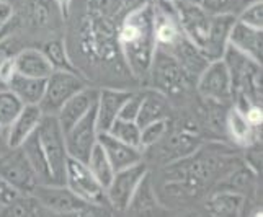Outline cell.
I'll return each instance as SVG.
<instances>
[{"label": "cell", "instance_id": "cell-29", "mask_svg": "<svg viewBox=\"0 0 263 217\" xmlns=\"http://www.w3.org/2000/svg\"><path fill=\"white\" fill-rule=\"evenodd\" d=\"M226 124H228V131L232 135V139L239 144H249L253 137V131L257 129L247 121L246 114H243L237 106L232 108L228 113Z\"/></svg>", "mask_w": 263, "mask_h": 217}, {"label": "cell", "instance_id": "cell-40", "mask_svg": "<svg viewBox=\"0 0 263 217\" xmlns=\"http://www.w3.org/2000/svg\"><path fill=\"white\" fill-rule=\"evenodd\" d=\"M243 114H246L247 121L253 126V128H258V126H261L263 113H261V108L258 105H250L247 110L243 111Z\"/></svg>", "mask_w": 263, "mask_h": 217}, {"label": "cell", "instance_id": "cell-20", "mask_svg": "<svg viewBox=\"0 0 263 217\" xmlns=\"http://www.w3.org/2000/svg\"><path fill=\"white\" fill-rule=\"evenodd\" d=\"M15 61V70L22 75L36 77V78H48L54 67L44 52L40 49H25L18 52L13 57Z\"/></svg>", "mask_w": 263, "mask_h": 217}, {"label": "cell", "instance_id": "cell-5", "mask_svg": "<svg viewBox=\"0 0 263 217\" xmlns=\"http://www.w3.org/2000/svg\"><path fill=\"white\" fill-rule=\"evenodd\" d=\"M85 87L74 70H62L54 69L51 75L46 78L44 93L40 102V108L43 114H58L72 95H76Z\"/></svg>", "mask_w": 263, "mask_h": 217}, {"label": "cell", "instance_id": "cell-16", "mask_svg": "<svg viewBox=\"0 0 263 217\" xmlns=\"http://www.w3.org/2000/svg\"><path fill=\"white\" fill-rule=\"evenodd\" d=\"M41 117H43V111L40 105H25L22 108V111L15 117V121L10 124V128H8L4 137L8 149L20 147L23 141L26 137H30L36 131Z\"/></svg>", "mask_w": 263, "mask_h": 217}, {"label": "cell", "instance_id": "cell-26", "mask_svg": "<svg viewBox=\"0 0 263 217\" xmlns=\"http://www.w3.org/2000/svg\"><path fill=\"white\" fill-rule=\"evenodd\" d=\"M49 214L51 212L31 193L30 194L20 193L10 204L5 206L0 211V215H49Z\"/></svg>", "mask_w": 263, "mask_h": 217}, {"label": "cell", "instance_id": "cell-36", "mask_svg": "<svg viewBox=\"0 0 263 217\" xmlns=\"http://www.w3.org/2000/svg\"><path fill=\"white\" fill-rule=\"evenodd\" d=\"M237 0H203L201 5L210 15H222L232 13V8H235Z\"/></svg>", "mask_w": 263, "mask_h": 217}, {"label": "cell", "instance_id": "cell-33", "mask_svg": "<svg viewBox=\"0 0 263 217\" xmlns=\"http://www.w3.org/2000/svg\"><path fill=\"white\" fill-rule=\"evenodd\" d=\"M168 131L167 120L152 121L141 128V149H146L151 146H156L159 141L164 139V135Z\"/></svg>", "mask_w": 263, "mask_h": 217}, {"label": "cell", "instance_id": "cell-11", "mask_svg": "<svg viewBox=\"0 0 263 217\" xmlns=\"http://www.w3.org/2000/svg\"><path fill=\"white\" fill-rule=\"evenodd\" d=\"M198 92L208 100L228 102L234 93L231 72L222 59L210 61L198 77Z\"/></svg>", "mask_w": 263, "mask_h": 217}, {"label": "cell", "instance_id": "cell-24", "mask_svg": "<svg viewBox=\"0 0 263 217\" xmlns=\"http://www.w3.org/2000/svg\"><path fill=\"white\" fill-rule=\"evenodd\" d=\"M243 206V198L232 191V189H226V191L216 193L211 196L210 203H208V209L213 215H239Z\"/></svg>", "mask_w": 263, "mask_h": 217}, {"label": "cell", "instance_id": "cell-4", "mask_svg": "<svg viewBox=\"0 0 263 217\" xmlns=\"http://www.w3.org/2000/svg\"><path fill=\"white\" fill-rule=\"evenodd\" d=\"M149 72L152 75V84L159 92L165 95L183 93L188 85V75L177 62V59L162 48H156L152 56Z\"/></svg>", "mask_w": 263, "mask_h": 217}, {"label": "cell", "instance_id": "cell-27", "mask_svg": "<svg viewBox=\"0 0 263 217\" xmlns=\"http://www.w3.org/2000/svg\"><path fill=\"white\" fill-rule=\"evenodd\" d=\"M85 164L90 168V171L95 175V178L100 182V185H102L103 188H106L108 183L111 182L113 175H115V170H113L110 159L106 157L103 147L100 146L98 142H97V146L93 147V150L90 152L88 160L85 162Z\"/></svg>", "mask_w": 263, "mask_h": 217}, {"label": "cell", "instance_id": "cell-38", "mask_svg": "<svg viewBox=\"0 0 263 217\" xmlns=\"http://www.w3.org/2000/svg\"><path fill=\"white\" fill-rule=\"evenodd\" d=\"M16 74L15 70V61L13 57L5 56L4 59H0V84L8 85L10 78Z\"/></svg>", "mask_w": 263, "mask_h": 217}, {"label": "cell", "instance_id": "cell-23", "mask_svg": "<svg viewBox=\"0 0 263 217\" xmlns=\"http://www.w3.org/2000/svg\"><path fill=\"white\" fill-rule=\"evenodd\" d=\"M160 209L157 198L154 194V188H152V182H151V175L149 171L144 178L141 180L139 186L136 188V191L131 198V203L128 206V212L131 214H142V215H152L156 214Z\"/></svg>", "mask_w": 263, "mask_h": 217}, {"label": "cell", "instance_id": "cell-2", "mask_svg": "<svg viewBox=\"0 0 263 217\" xmlns=\"http://www.w3.org/2000/svg\"><path fill=\"white\" fill-rule=\"evenodd\" d=\"M40 144L46 155L49 171L54 185H66V167H67V149L64 141V131L58 121L56 114H43L36 128Z\"/></svg>", "mask_w": 263, "mask_h": 217}, {"label": "cell", "instance_id": "cell-13", "mask_svg": "<svg viewBox=\"0 0 263 217\" xmlns=\"http://www.w3.org/2000/svg\"><path fill=\"white\" fill-rule=\"evenodd\" d=\"M235 22L234 13H222V15H211L210 30H208L206 41L203 44V54L208 61L222 59L224 51L229 44V31Z\"/></svg>", "mask_w": 263, "mask_h": 217}, {"label": "cell", "instance_id": "cell-22", "mask_svg": "<svg viewBox=\"0 0 263 217\" xmlns=\"http://www.w3.org/2000/svg\"><path fill=\"white\" fill-rule=\"evenodd\" d=\"M20 149L23 150V153L30 162V165L33 167L36 176H38V182L40 183H52V176H51V171H49L48 160H46V155H44V152H43V147L40 144L36 131L30 135V137H26L23 141Z\"/></svg>", "mask_w": 263, "mask_h": 217}, {"label": "cell", "instance_id": "cell-37", "mask_svg": "<svg viewBox=\"0 0 263 217\" xmlns=\"http://www.w3.org/2000/svg\"><path fill=\"white\" fill-rule=\"evenodd\" d=\"M31 22L36 26H43L49 22V7L46 0H34L31 4Z\"/></svg>", "mask_w": 263, "mask_h": 217}, {"label": "cell", "instance_id": "cell-3", "mask_svg": "<svg viewBox=\"0 0 263 217\" xmlns=\"http://www.w3.org/2000/svg\"><path fill=\"white\" fill-rule=\"evenodd\" d=\"M51 214H66V215H98L105 214L102 204H92L72 193L66 185L54 183H38L31 191Z\"/></svg>", "mask_w": 263, "mask_h": 217}, {"label": "cell", "instance_id": "cell-43", "mask_svg": "<svg viewBox=\"0 0 263 217\" xmlns=\"http://www.w3.org/2000/svg\"><path fill=\"white\" fill-rule=\"evenodd\" d=\"M56 2L61 5V8L64 12H67V8H69V4H70V0H56Z\"/></svg>", "mask_w": 263, "mask_h": 217}, {"label": "cell", "instance_id": "cell-25", "mask_svg": "<svg viewBox=\"0 0 263 217\" xmlns=\"http://www.w3.org/2000/svg\"><path fill=\"white\" fill-rule=\"evenodd\" d=\"M165 116H167V106H165L164 98L156 93L142 95L139 113H138V117H136V123H138L139 128H142V126H146L152 121L165 120Z\"/></svg>", "mask_w": 263, "mask_h": 217}, {"label": "cell", "instance_id": "cell-44", "mask_svg": "<svg viewBox=\"0 0 263 217\" xmlns=\"http://www.w3.org/2000/svg\"><path fill=\"white\" fill-rule=\"evenodd\" d=\"M162 2H167V4H175L177 0H162Z\"/></svg>", "mask_w": 263, "mask_h": 217}, {"label": "cell", "instance_id": "cell-14", "mask_svg": "<svg viewBox=\"0 0 263 217\" xmlns=\"http://www.w3.org/2000/svg\"><path fill=\"white\" fill-rule=\"evenodd\" d=\"M97 98H98V90L88 88V87H84L80 92L72 95L69 100L62 105L59 113L56 114L62 131L66 132L77 121L82 120V117L97 105Z\"/></svg>", "mask_w": 263, "mask_h": 217}, {"label": "cell", "instance_id": "cell-18", "mask_svg": "<svg viewBox=\"0 0 263 217\" xmlns=\"http://www.w3.org/2000/svg\"><path fill=\"white\" fill-rule=\"evenodd\" d=\"M131 92L126 90H115V88H103L98 90L97 98V126L100 132H106L111 128V124L120 114V110L126 98Z\"/></svg>", "mask_w": 263, "mask_h": 217}, {"label": "cell", "instance_id": "cell-17", "mask_svg": "<svg viewBox=\"0 0 263 217\" xmlns=\"http://www.w3.org/2000/svg\"><path fill=\"white\" fill-rule=\"evenodd\" d=\"M167 52H170L177 59V62L186 72L190 78H198L204 67L210 64V61L203 54V51L190 41L185 34H181V38L174 46H170Z\"/></svg>", "mask_w": 263, "mask_h": 217}, {"label": "cell", "instance_id": "cell-12", "mask_svg": "<svg viewBox=\"0 0 263 217\" xmlns=\"http://www.w3.org/2000/svg\"><path fill=\"white\" fill-rule=\"evenodd\" d=\"M229 46L242 52L243 56L255 61L261 66V56H263V33L258 28L239 22L235 18L232 28L229 31Z\"/></svg>", "mask_w": 263, "mask_h": 217}, {"label": "cell", "instance_id": "cell-7", "mask_svg": "<svg viewBox=\"0 0 263 217\" xmlns=\"http://www.w3.org/2000/svg\"><path fill=\"white\" fill-rule=\"evenodd\" d=\"M97 106V105H95ZM92 108L82 120L77 121L72 128L64 132L67 155L80 162H87L90 152L98 142V126H97V108Z\"/></svg>", "mask_w": 263, "mask_h": 217}, {"label": "cell", "instance_id": "cell-45", "mask_svg": "<svg viewBox=\"0 0 263 217\" xmlns=\"http://www.w3.org/2000/svg\"><path fill=\"white\" fill-rule=\"evenodd\" d=\"M190 2H195V4H198V5H199V4L203 2V0H190Z\"/></svg>", "mask_w": 263, "mask_h": 217}, {"label": "cell", "instance_id": "cell-28", "mask_svg": "<svg viewBox=\"0 0 263 217\" xmlns=\"http://www.w3.org/2000/svg\"><path fill=\"white\" fill-rule=\"evenodd\" d=\"M23 106L25 105L18 100V96L12 90H0V135L2 137H5L10 124L15 121V117L22 111Z\"/></svg>", "mask_w": 263, "mask_h": 217}, {"label": "cell", "instance_id": "cell-42", "mask_svg": "<svg viewBox=\"0 0 263 217\" xmlns=\"http://www.w3.org/2000/svg\"><path fill=\"white\" fill-rule=\"evenodd\" d=\"M8 30H10V23L7 25H0V41H2L5 36L8 34Z\"/></svg>", "mask_w": 263, "mask_h": 217}, {"label": "cell", "instance_id": "cell-1", "mask_svg": "<svg viewBox=\"0 0 263 217\" xmlns=\"http://www.w3.org/2000/svg\"><path fill=\"white\" fill-rule=\"evenodd\" d=\"M120 43L134 74H149L154 51L157 48L156 38H154L152 7H142L129 13L123 23Z\"/></svg>", "mask_w": 263, "mask_h": 217}, {"label": "cell", "instance_id": "cell-19", "mask_svg": "<svg viewBox=\"0 0 263 217\" xmlns=\"http://www.w3.org/2000/svg\"><path fill=\"white\" fill-rule=\"evenodd\" d=\"M154 13V38H156L157 48L168 49L170 46L181 38V28L177 22L175 10H167V8L157 5L156 10L152 8Z\"/></svg>", "mask_w": 263, "mask_h": 217}, {"label": "cell", "instance_id": "cell-10", "mask_svg": "<svg viewBox=\"0 0 263 217\" xmlns=\"http://www.w3.org/2000/svg\"><path fill=\"white\" fill-rule=\"evenodd\" d=\"M174 5L177 22L186 38L201 49L206 41L208 30H210L211 15L201 5L190 0H177Z\"/></svg>", "mask_w": 263, "mask_h": 217}, {"label": "cell", "instance_id": "cell-9", "mask_svg": "<svg viewBox=\"0 0 263 217\" xmlns=\"http://www.w3.org/2000/svg\"><path fill=\"white\" fill-rule=\"evenodd\" d=\"M66 186L72 193H76L80 200L92 204H105V188L100 185L95 175L90 171L85 162L76 159H67L66 167Z\"/></svg>", "mask_w": 263, "mask_h": 217}, {"label": "cell", "instance_id": "cell-21", "mask_svg": "<svg viewBox=\"0 0 263 217\" xmlns=\"http://www.w3.org/2000/svg\"><path fill=\"white\" fill-rule=\"evenodd\" d=\"M44 85H46V78L28 77L16 72L10 78L7 88L12 90L23 105H40L44 93Z\"/></svg>", "mask_w": 263, "mask_h": 217}, {"label": "cell", "instance_id": "cell-15", "mask_svg": "<svg viewBox=\"0 0 263 217\" xmlns=\"http://www.w3.org/2000/svg\"><path fill=\"white\" fill-rule=\"evenodd\" d=\"M98 144L103 147L106 157L110 159L113 170H123L142 162V150L133 147L120 139L113 137L110 132H98Z\"/></svg>", "mask_w": 263, "mask_h": 217}, {"label": "cell", "instance_id": "cell-6", "mask_svg": "<svg viewBox=\"0 0 263 217\" xmlns=\"http://www.w3.org/2000/svg\"><path fill=\"white\" fill-rule=\"evenodd\" d=\"M147 173V167L139 162L128 168L115 171L111 182L105 188L106 203L110 204L115 211H126L131 203V198L139 186L141 180Z\"/></svg>", "mask_w": 263, "mask_h": 217}, {"label": "cell", "instance_id": "cell-30", "mask_svg": "<svg viewBox=\"0 0 263 217\" xmlns=\"http://www.w3.org/2000/svg\"><path fill=\"white\" fill-rule=\"evenodd\" d=\"M106 132H110L113 137L129 144V146H133V147L141 149V128L136 121H126V120L116 117L115 123L111 124V128Z\"/></svg>", "mask_w": 263, "mask_h": 217}, {"label": "cell", "instance_id": "cell-31", "mask_svg": "<svg viewBox=\"0 0 263 217\" xmlns=\"http://www.w3.org/2000/svg\"><path fill=\"white\" fill-rule=\"evenodd\" d=\"M198 137L193 134H188V132H178V134H174L170 137V141L167 142L165 146V153L172 157H175L177 160L180 159H185L188 157L190 153L193 150H196L198 147Z\"/></svg>", "mask_w": 263, "mask_h": 217}, {"label": "cell", "instance_id": "cell-32", "mask_svg": "<svg viewBox=\"0 0 263 217\" xmlns=\"http://www.w3.org/2000/svg\"><path fill=\"white\" fill-rule=\"evenodd\" d=\"M44 56L48 57V61L51 62V66L54 69H62V70H74L72 67L70 61L67 57V52H66V46L64 43L59 41V40H54L49 41L46 46L43 49ZM76 72V70H74Z\"/></svg>", "mask_w": 263, "mask_h": 217}, {"label": "cell", "instance_id": "cell-34", "mask_svg": "<svg viewBox=\"0 0 263 217\" xmlns=\"http://www.w3.org/2000/svg\"><path fill=\"white\" fill-rule=\"evenodd\" d=\"M237 20L252 26V28L263 30V4H261V0H255L253 4L243 8Z\"/></svg>", "mask_w": 263, "mask_h": 217}, {"label": "cell", "instance_id": "cell-46", "mask_svg": "<svg viewBox=\"0 0 263 217\" xmlns=\"http://www.w3.org/2000/svg\"><path fill=\"white\" fill-rule=\"evenodd\" d=\"M0 2H12V0H0Z\"/></svg>", "mask_w": 263, "mask_h": 217}, {"label": "cell", "instance_id": "cell-41", "mask_svg": "<svg viewBox=\"0 0 263 217\" xmlns=\"http://www.w3.org/2000/svg\"><path fill=\"white\" fill-rule=\"evenodd\" d=\"M13 7L12 2H0V25H7L12 22Z\"/></svg>", "mask_w": 263, "mask_h": 217}, {"label": "cell", "instance_id": "cell-8", "mask_svg": "<svg viewBox=\"0 0 263 217\" xmlns=\"http://www.w3.org/2000/svg\"><path fill=\"white\" fill-rule=\"evenodd\" d=\"M0 176L18 193L23 194H30L40 183L33 167L20 147L10 149L8 153L0 155Z\"/></svg>", "mask_w": 263, "mask_h": 217}, {"label": "cell", "instance_id": "cell-35", "mask_svg": "<svg viewBox=\"0 0 263 217\" xmlns=\"http://www.w3.org/2000/svg\"><path fill=\"white\" fill-rule=\"evenodd\" d=\"M141 100H142V95L131 93L128 98H126V102L123 103L118 117H120V120H126V121H136V117H138V113H139Z\"/></svg>", "mask_w": 263, "mask_h": 217}, {"label": "cell", "instance_id": "cell-39", "mask_svg": "<svg viewBox=\"0 0 263 217\" xmlns=\"http://www.w3.org/2000/svg\"><path fill=\"white\" fill-rule=\"evenodd\" d=\"M18 194L20 193H18L15 188H12L2 176H0V211H2L5 206L10 204Z\"/></svg>", "mask_w": 263, "mask_h": 217}]
</instances>
